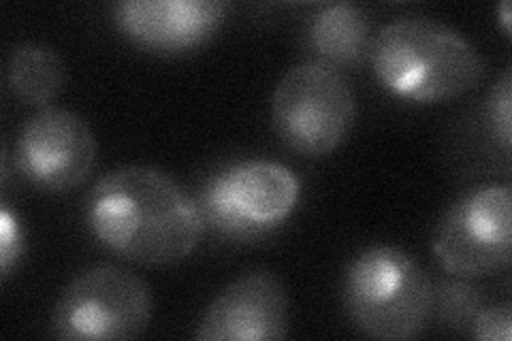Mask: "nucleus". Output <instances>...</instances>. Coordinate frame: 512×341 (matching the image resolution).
Masks as SVG:
<instances>
[{"label":"nucleus","instance_id":"nucleus-1","mask_svg":"<svg viewBox=\"0 0 512 341\" xmlns=\"http://www.w3.org/2000/svg\"><path fill=\"white\" fill-rule=\"evenodd\" d=\"M86 222L103 246L139 265L184 261L205 231L195 197L163 171L143 165H124L96 182Z\"/></svg>","mask_w":512,"mask_h":341},{"label":"nucleus","instance_id":"nucleus-2","mask_svg":"<svg viewBox=\"0 0 512 341\" xmlns=\"http://www.w3.org/2000/svg\"><path fill=\"white\" fill-rule=\"evenodd\" d=\"M370 58L380 84L412 103L457 99L487 75L476 47L459 30L431 18H402L380 28Z\"/></svg>","mask_w":512,"mask_h":341},{"label":"nucleus","instance_id":"nucleus-3","mask_svg":"<svg viewBox=\"0 0 512 341\" xmlns=\"http://www.w3.org/2000/svg\"><path fill=\"white\" fill-rule=\"evenodd\" d=\"M344 307L367 337H419L434 314V286L414 258L393 246H374L352 258L344 275Z\"/></svg>","mask_w":512,"mask_h":341},{"label":"nucleus","instance_id":"nucleus-4","mask_svg":"<svg viewBox=\"0 0 512 341\" xmlns=\"http://www.w3.org/2000/svg\"><path fill=\"white\" fill-rule=\"evenodd\" d=\"M301 194L297 175L274 160H242L212 175L199 192L203 224L218 237L254 241L293 214Z\"/></svg>","mask_w":512,"mask_h":341},{"label":"nucleus","instance_id":"nucleus-5","mask_svg":"<svg viewBox=\"0 0 512 341\" xmlns=\"http://www.w3.org/2000/svg\"><path fill=\"white\" fill-rule=\"evenodd\" d=\"M357 116L346 77L325 62H303L286 71L271 96L278 137L297 154L320 158L340 148Z\"/></svg>","mask_w":512,"mask_h":341},{"label":"nucleus","instance_id":"nucleus-6","mask_svg":"<svg viewBox=\"0 0 512 341\" xmlns=\"http://www.w3.org/2000/svg\"><path fill=\"white\" fill-rule=\"evenodd\" d=\"M152 292L133 271L96 265L62 290L52 329L58 339H135L150 327Z\"/></svg>","mask_w":512,"mask_h":341},{"label":"nucleus","instance_id":"nucleus-7","mask_svg":"<svg viewBox=\"0 0 512 341\" xmlns=\"http://www.w3.org/2000/svg\"><path fill=\"white\" fill-rule=\"evenodd\" d=\"M512 190L489 184L459 197L440 218L431 248L446 273L487 278L510 263Z\"/></svg>","mask_w":512,"mask_h":341},{"label":"nucleus","instance_id":"nucleus-8","mask_svg":"<svg viewBox=\"0 0 512 341\" xmlns=\"http://www.w3.org/2000/svg\"><path fill=\"white\" fill-rule=\"evenodd\" d=\"M15 160L30 184L67 192L90 175L96 162V139L82 116L50 107L24 124L15 145Z\"/></svg>","mask_w":512,"mask_h":341},{"label":"nucleus","instance_id":"nucleus-9","mask_svg":"<svg viewBox=\"0 0 512 341\" xmlns=\"http://www.w3.org/2000/svg\"><path fill=\"white\" fill-rule=\"evenodd\" d=\"M288 335V295L269 271H250L224 288L203 314L195 339L278 341Z\"/></svg>","mask_w":512,"mask_h":341},{"label":"nucleus","instance_id":"nucleus-10","mask_svg":"<svg viewBox=\"0 0 512 341\" xmlns=\"http://www.w3.org/2000/svg\"><path fill=\"white\" fill-rule=\"evenodd\" d=\"M227 13L229 3L218 0H126L116 5L114 18L133 43L178 54L210 41Z\"/></svg>","mask_w":512,"mask_h":341},{"label":"nucleus","instance_id":"nucleus-11","mask_svg":"<svg viewBox=\"0 0 512 341\" xmlns=\"http://www.w3.org/2000/svg\"><path fill=\"white\" fill-rule=\"evenodd\" d=\"M310 50L329 67L355 64L370 54V20L352 3H333L318 9L308 26Z\"/></svg>","mask_w":512,"mask_h":341},{"label":"nucleus","instance_id":"nucleus-12","mask_svg":"<svg viewBox=\"0 0 512 341\" xmlns=\"http://www.w3.org/2000/svg\"><path fill=\"white\" fill-rule=\"evenodd\" d=\"M64 77V62L50 45L22 43L9 54L7 86L15 99L26 105L52 103L64 86Z\"/></svg>","mask_w":512,"mask_h":341},{"label":"nucleus","instance_id":"nucleus-13","mask_svg":"<svg viewBox=\"0 0 512 341\" xmlns=\"http://www.w3.org/2000/svg\"><path fill=\"white\" fill-rule=\"evenodd\" d=\"M487 305L483 292L470 286L468 282H444L438 292L434 290V310L440 312V318L448 327L463 329L468 327L476 314Z\"/></svg>","mask_w":512,"mask_h":341},{"label":"nucleus","instance_id":"nucleus-14","mask_svg":"<svg viewBox=\"0 0 512 341\" xmlns=\"http://www.w3.org/2000/svg\"><path fill=\"white\" fill-rule=\"evenodd\" d=\"M512 75L510 69L498 79L487 96L485 103V120L489 135L495 139L502 150L510 148V135H512Z\"/></svg>","mask_w":512,"mask_h":341},{"label":"nucleus","instance_id":"nucleus-15","mask_svg":"<svg viewBox=\"0 0 512 341\" xmlns=\"http://www.w3.org/2000/svg\"><path fill=\"white\" fill-rule=\"evenodd\" d=\"M470 337L480 341H510L512 339V312L508 303L485 305L472 320Z\"/></svg>","mask_w":512,"mask_h":341},{"label":"nucleus","instance_id":"nucleus-16","mask_svg":"<svg viewBox=\"0 0 512 341\" xmlns=\"http://www.w3.org/2000/svg\"><path fill=\"white\" fill-rule=\"evenodd\" d=\"M24 252V229L20 218L5 205L0 211V271L7 280Z\"/></svg>","mask_w":512,"mask_h":341},{"label":"nucleus","instance_id":"nucleus-17","mask_svg":"<svg viewBox=\"0 0 512 341\" xmlns=\"http://www.w3.org/2000/svg\"><path fill=\"white\" fill-rule=\"evenodd\" d=\"M500 22H502V26H504V30L506 32H510V3L506 0V3H502L500 5Z\"/></svg>","mask_w":512,"mask_h":341}]
</instances>
